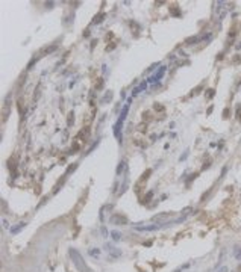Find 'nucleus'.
<instances>
[{
	"label": "nucleus",
	"mask_w": 241,
	"mask_h": 272,
	"mask_svg": "<svg viewBox=\"0 0 241 272\" xmlns=\"http://www.w3.org/2000/svg\"><path fill=\"white\" fill-rule=\"evenodd\" d=\"M70 255H71V259H73V263H74V266H76L80 272H89V269L87 268L85 262L82 260V257H80V254L77 253V251L71 249V251H70Z\"/></svg>",
	"instance_id": "f257e3e1"
},
{
	"label": "nucleus",
	"mask_w": 241,
	"mask_h": 272,
	"mask_svg": "<svg viewBox=\"0 0 241 272\" xmlns=\"http://www.w3.org/2000/svg\"><path fill=\"white\" fill-rule=\"evenodd\" d=\"M105 249L108 251V254L111 255L112 259H117V257H120V255H121V251H120V249H117L115 246L111 245V243H106V245H105Z\"/></svg>",
	"instance_id": "f03ea898"
},
{
	"label": "nucleus",
	"mask_w": 241,
	"mask_h": 272,
	"mask_svg": "<svg viewBox=\"0 0 241 272\" xmlns=\"http://www.w3.org/2000/svg\"><path fill=\"white\" fill-rule=\"evenodd\" d=\"M215 6H217V8H215V11L218 12V18L222 20V18L226 15V12H227V6H226V3H223V2H218Z\"/></svg>",
	"instance_id": "7ed1b4c3"
},
{
	"label": "nucleus",
	"mask_w": 241,
	"mask_h": 272,
	"mask_svg": "<svg viewBox=\"0 0 241 272\" xmlns=\"http://www.w3.org/2000/svg\"><path fill=\"white\" fill-rule=\"evenodd\" d=\"M111 222H112V224H115V225H118V224L125 225V224H127V219H126L125 216H120V215H114V216L111 218Z\"/></svg>",
	"instance_id": "20e7f679"
},
{
	"label": "nucleus",
	"mask_w": 241,
	"mask_h": 272,
	"mask_svg": "<svg viewBox=\"0 0 241 272\" xmlns=\"http://www.w3.org/2000/svg\"><path fill=\"white\" fill-rule=\"evenodd\" d=\"M129 103H131V98L127 100V103L125 104V107H123V110H121V115H120V123H123L125 121V118H126V115H127V110H129Z\"/></svg>",
	"instance_id": "39448f33"
},
{
	"label": "nucleus",
	"mask_w": 241,
	"mask_h": 272,
	"mask_svg": "<svg viewBox=\"0 0 241 272\" xmlns=\"http://www.w3.org/2000/svg\"><path fill=\"white\" fill-rule=\"evenodd\" d=\"M161 225H147V227H136V230H140V231H153V230H159Z\"/></svg>",
	"instance_id": "423d86ee"
},
{
	"label": "nucleus",
	"mask_w": 241,
	"mask_h": 272,
	"mask_svg": "<svg viewBox=\"0 0 241 272\" xmlns=\"http://www.w3.org/2000/svg\"><path fill=\"white\" fill-rule=\"evenodd\" d=\"M164 71H165V67H161V70L158 71V73H156L153 77H150V79H149V82H155V80L161 79V77H162V74H164Z\"/></svg>",
	"instance_id": "0eeeda50"
},
{
	"label": "nucleus",
	"mask_w": 241,
	"mask_h": 272,
	"mask_svg": "<svg viewBox=\"0 0 241 272\" xmlns=\"http://www.w3.org/2000/svg\"><path fill=\"white\" fill-rule=\"evenodd\" d=\"M165 218H168V213H161V215H156V216H153V221H162V219H165Z\"/></svg>",
	"instance_id": "6e6552de"
},
{
	"label": "nucleus",
	"mask_w": 241,
	"mask_h": 272,
	"mask_svg": "<svg viewBox=\"0 0 241 272\" xmlns=\"http://www.w3.org/2000/svg\"><path fill=\"white\" fill-rule=\"evenodd\" d=\"M23 227H24V222H20L17 227H12V228H11V233H14V234H15V233H18V231H20V228H23Z\"/></svg>",
	"instance_id": "1a4fd4ad"
},
{
	"label": "nucleus",
	"mask_w": 241,
	"mask_h": 272,
	"mask_svg": "<svg viewBox=\"0 0 241 272\" xmlns=\"http://www.w3.org/2000/svg\"><path fill=\"white\" fill-rule=\"evenodd\" d=\"M141 89H146V83H141V85H140L138 88L135 89V91H134V95H136L138 92H141Z\"/></svg>",
	"instance_id": "9d476101"
},
{
	"label": "nucleus",
	"mask_w": 241,
	"mask_h": 272,
	"mask_svg": "<svg viewBox=\"0 0 241 272\" xmlns=\"http://www.w3.org/2000/svg\"><path fill=\"white\" fill-rule=\"evenodd\" d=\"M112 239H114V240H120V239H121V234H120L118 231H112Z\"/></svg>",
	"instance_id": "9b49d317"
},
{
	"label": "nucleus",
	"mask_w": 241,
	"mask_h": 272,
	"mask_svg": "<svg viewBox=\"0 0 241 272\" xmlns=\"http://www.w3.org/2000/svg\"><path fill=\"white\" fill-rule=\"evenodd\" d=\"M125 166H126V163H125V162H121V163L118 165V168H117V172H118V174H121V172H123V169H125Z\"/></svg>",
	"instance_id": "f8f14e48"
},
{
	"label": "nucleus",
	"mask_w": 241,
	"mask_h": 272,
	"mask_svg": "<svg viewBox=\"0 0 241 272\" xmlns=\"http://www.w3.org/2000/svg\"><path fill=\"white\" fill-rule=\"evenodd\" d=\"M197 41H199V38H197V36H194V38H188V39H187V44H196Z\"/></svg>",
	"instance_id": "ddd939ff"
},
{
	"label": "nucleus",
	"mask_w": 241,
	"mask_h": 272,
	"mask_svg": "<svg viewBox=\"0 0 241 272\" xmlns=\"http://www.w3.org/2000/svg\"><path fill=\"white\" fill-rule=\"evenodd\" d=\"M103 17H105V14H99L97 17L94 18V23H100V21L103 20Z\"/></svg>",
	"instance_id": "4468645a"
},
{
	"label": "nucleus",
	"mask_w": 241,
	"mask_h": 272,
	"mask_svg": "<svg viewBox=\"0 0 241 272\" xmlns=\"http://www.w3.org/2000/svg\"><path fill=\"white\" fill-rule=\"evenodd\" d=\"M89 254H91V255H96V257H99V255H100V251H99V249H91V251H89Z\"/></svg>",
	"instance_id": "2eb2a0df"
},
{
	"label": "nucleus",
	"mask_w": 241,
	"mask_h": 272,
	"mask_svg": "<svg viewBox=\"0 0 241 272\" xmlns=\"http://www.w3.org/2000/svg\"><path fill=\"white\" fill-rule=\"evenodd\" d=\"M155 110H164V106H161V104H155Z\"/></svg>",
	"instance_id": "dca6fc26"
},
{
	"label": "nucleus",
	"mask_w": 241,
	"mask_h": 272,
	"mask_svg": "<svg viewBox=\"0 0 241 272\" xmlns=\"http://www.w3.org/2000/svg\"><path fill=\"white\" fill-rule=\"evenodd\" d=\"M232 62H233V64H238V62H241V58H240V56H235Z\"/></svg>",
	"instance_id": "f3484780"
},
{
	"label": "nucleus",
	"mask_w": 241,
	"mask_h": 272,
	"mask_svg": "<svg viewBox=\"0 0 241 272\" xmlns=\"http://www.w3.org/2000/svg\"><path fill=\"white\" fill-rule=\"evenodd\" d=\"M218 272H227V268H222V269H220Z\"/></svg>",
	"instance_id": "a211bd4d"
}]
</instances>
